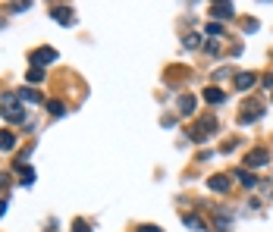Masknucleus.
Segmentation results:
<instances>
[{"instance_id":"obj_13","label":"nucleus","mask_w":273,"mask_h":232,"mask_svg":"<svg viewBox=\"0 0 273 232\" xmlns=\"http://www.w3.org/2000/svg\"><path fill=\"white\" fill-rule=\"evenodd\" d=\"M16 148V135L13 132H0V150H13Z\"/></svg>"},{"instance_id":"obj_7","label":"nucleus","mask_w":273,"mask_h":232,"mask_svg":"<svg viewBox=\"0 0 273 232\" xmlns=\"http://www.w3.org/2000/svg\"><path fill=\"white\" fill-rule=\"evenodd\" d=\"M257 116H260V104H257V100H251V104H245V107H242L239 122H242V126H248V122H254Z\"/></svg>"},{"instance_id":"obj_18","label":"nucleus","mask_w":273,"mask_h":232,"mask_svg":"<svg viewBox=\"0 0 273 232\" xmlns=\"http://www.w3.org/2000/svg\"><path fill=\"white\" fill-rule=\"evenodd\" d=\"M26 78H29V82H41V78H44V72H41V69H29V72H26Z\"/></svg>"},{"instance_id":"obj_9","label":"nucleus","mask_w":273,"mask_h":232,"mask_svg":"<svg viewBox=\"0 0 273 232\" xmlns=\"http://www.w3.org/2000/svg\"><path fill=\"white\" fill-rule=\"evenodd\" d=\"M210 16L213 19H232L235 16V6L232 4H213L210 6Z\"/></svg>"},{"instance_id":"obj_3","label":"nucleus","mask_w":273,"mask_h":232,"mask_svg":"<svg viewBox=\"0 0 273 232\" xmlns=\"http://www.w3.org/2000/svg\"><path fill=\"white\" fill-rule=\"evenodd\" d=\"M54 60H57V50H54V48H38V50H32V54H29V63H32V69L51 66Z\"/></svg>"},{"instance_id":"obj_2","label":"nucleus","mask_w":273,"mask_h":232,"mask_svg":"<svg viewBox=\"0 0 273 232\" xmlns=\"http://www.w3.org/2000/svg\"><path fill=\"white\" fill-rule=\"evenodd\" d=\"M213 132H217V120H213L210 113H204V116H201V122L188 132V138H192V142H204V138L213 135Z\"/></svg>"},{"instance_id":"obj_12","label":"nucleus","mask_w":273,"mask_h":232,"mask_svg":"<svg viewBox=\"0 0 273 232\" xmlns=\"http://www.w3.org/2000/svg\"><path fill=\"white\" fill-rule=\"evenodd\" d=\"M16 98H19V100H29V104H41V94H38L35 88H22Z\"/></svg>"},{"instance_id":"obj_1","label":"nucleus","mask_w":273,"mask_h":232,"mask_svg":"<svg viewBox=\"0 0 273 232\" xmlns=\"http://www.w3.org/2000/svg\"><path fill=\"white\" fill-rule=\"evenodd\" d=\"M0 116H4L7 122H26V110L19 107L16 94H4V98H0Z\"/></svg>"},{"instance_id":"obj_25","label":"nucleus","mask_w":273,"mask_h":232,"mask_svg":"<svg viewBox=\"0 0 273 232\" xmlns=\"http://www.w3.org/2000/svg\"><path fill=\"white\" fill-rule=\"evenodd\" d=\"M10 185V176H4V172H0V188H7Z\"/></svg>"},{"instance_id":"obj_10","label":"nucleus","mask_w":273,"mask_h":232,"mask_svg":"<svg viewBox=\"0 0 273 232\" xmlns=\"http://www.w3.org/2000/svg\"><path fill=\"white\" fill-rule=\"evenodd\" d=\"M204 100H207V104H223V100H226V91H220V88H204Z\"/></svg>"},{"instance_id":"obj_24","label":"nucleus","mask_w":273,"mask_h":232,"mask_svg":"<svg viewBox=\"0 0 273 232\" xmlns=\"http://www.w3.org/2000/svg\"><path fill=\"white\" fill-rule=\"evenodd\" d=\"M138 232H163L160 226H138Z\"/></svg>"},{"instance_id":"obj_4","label":"nucleus","mask_w":273,"mask_h":232,"mask_svg":"<svg viewBox=\"0 0 273 232\" xmlns=\"http://www.w3.org/2000/svg\"><path fill=\"white\" fill-rule=\"evenodd\" d=\"M270 164V150L267 148H254V150H248V157H245V170H257V166H267Z\"/></svg>"},{"instance_id":"obj_14","label":"nucleus","mask_w":273,"mask_h":232,"mask_svg":"<svg viewBox=\"0 0 273 232\" xmlns=\"http://www.w3.org/2000/svg\"><path fill=\"white\" fill-rule=\"evenodd\" d=\"M235 179H239V182L245 185V188H254V185H257V179H254L248 170H239V172H235Z\"/></svg>"},{"instance_id":"obj_20","label":"nucleus","mask_w":273,"mask_h":232,"mask_svg":"<svg viewBox=\"0 0 273 232\" xmlns=\"http://www.w3.org/2000/svg\"><path fill=\"white\" fill-rule=\"evenodd\" d=\"M73 232H91V226L85 223V220H76V223H73Z\"/></svg>"},{"instance_id":"obj_11","label":"nucleus","mask_w":273,"mask_h":232,"mask_svg":"<svg viewBox=\"0 0 273 232\" xmlns=\"http://www.w3.org/2000/svg\"><path fill=\"white\" fill-rule=\"evenodd\" d=\"M182 223H185L188 229H201V232L207 229V223H204V220H201V216H195V214H185V216H182Z\"/></svg>"},{"instance_id":"obj_23","label":"nucleus","mask_w":273,"mask_h":232,"mask_svg":"<svg viewBox=\"0 0 273 232\" xmlns=\"http://www.w3.org/2000/svg\"><path fill=\"white\" fill-rule=\"evenodd\" d=\"M245 32H257V19H248L245 22Z\"/></svg>"},{"instance_id":"obj_26","label":"nucleus","mask_w":273,"mask_h":232,"mask_svg":"<svg viewBox=\"0 0 273 232\" xmlns=\"http://www.w3.org/2000/svg\"><path fill=\"white\" fill-rule=\"evenodd\" d=\"M7 214V201H0V216H4Z\"/></svg>"},{"instance_id":"obj_19","label":"nucleus","mask_w":273,"mask_h":232,"mask_svg":"<svg viewBox=\"0 0 273 232\" xmlns=\"http://www.w3.org/2000/svg\"><path fill=\"white\" fill-rule=\"evenodd\" d=\"M207 34H210V38H217V34H223V26H220V22H210V26H207Z\"/></svg>"},{"instance_id":"obj_6","label":"nucleus","mask_w":273,"mask_h":232,"mask_svg":"<svg viewBox=\"0 0 273 232\" xmlns=\"http://www.w3.org/2000/svg\"><path fill=\"white\" fill-rule=\"evenodd\" d=\"M51 19H57L60 26H76V13L69 6H51Z\"/></svg>"},{"instance_id":"obj_16","label":"nucleus","mask_w":273,"mask_h":232,"mask_svg":"<svg viewBox=\"0 0 273 232\" xmlns=\"http://www.w3.org/2000/svg\"><path fill=\"white\" fill-rule=\"evenodd\" d=\"M47 110H51V116H54V120H60V116H66V107H63L60 100H47Z\"/></svg>"},{"instance_id":"obj_15","label":"nucleus","mask_w":273,"mask_h":232,"mask_svg":"<svg viewBox=\"0 0 273 232\" xmlns=\"http://www.w3.org/2000/svg\"><path fill=\"white\" fill-rule=\"evenodd\" d=\"M232 226V216L229 214H217V223H213V232H223V229H229Z\"/></svg>"},{"instance_id":"obj_5","label":"nucleus","mask_w":273,"mask_h":232,"mask_svg":"<svg viewBox=\"0 0 273 232\" xmlns=\"http://www.w3.org/2000/svg\"><path fill=\"white\" fill-rule=\"evenodd\" d=\"M207 188L217 192V194H226V192L232 188V176H226V172H217V176L207 179Z\"/></svg>"},{"instance_id":"obj_17","label":"nucleus","mask_w":273,"mask_h":232,"mask_svg":"<svg viewBox=\"0 0 273 232\" xmlns=\"http://www.w3.org/2000/svg\"><path fill=\"white\" fill-rule=\"evenodd\" d=\"M179 110H182V113H195V98H192V94H182V98H179Z\"/></svg>"},{"instance_id":"obj_21","label":"nucleus","mask_w":273,"mask_h":232,"mask_svg":"<svg viewBox=\"0 0 273 232\" xmlns=\"http://www.w3.org/2000/svg\"><path fill=\"white\" fill-rule=\"evenodd\" d=\"M19 176H22V182H26V185H32V182H35V172H32V170H22Z\"/></svg>"},{"instance_id":"obj_8","label":"nucleus","mask_w":273,"mask_h":232,"mask_svg":"<svg viewBox=\"0 0 273 232\" xmlns=\"http://www.w3.org/2000/svg\"><path fill=\"white\" fill-rule=\"evenodd\" d=\"M254 85H257L254 72H235V88H239V91H251Z\"/></svg>"},{"instance_id":"obj_22","label":"nucleus","mask_w":273,"mask_h":232,"mask_svg":"<svg viewBox=\"0 0 273 232\" xmlns=\"http://www.w3.org/2000/svg\"><path fill=\"white\" fill-rule=\"evenodd\" d=\"M198 44H201L198 34H185V48H198Z\"/></svg>"}]
</instances>
